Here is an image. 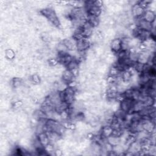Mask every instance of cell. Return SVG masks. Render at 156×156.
Instances as JSON below:
<instances>
[{"mask_svg":"<svg viewBox=\"0 0 156 156\" xmlns=\"http://www.w3.org/2000/svg\"><path fill=\"white\" fill-rule=\"evenodd\" d=\"M142 18L145 21H148L149 23H153L155 21V14L154 11L150 10H146L145 14H143Z\"/></svg>","mask_w":156,"mask_h":156,"instance_id":"obj_5","label":"cell"},{"mask_svg":"<svg viewBox=\"0 0 156 156\" xmlns=\"http://www.w3.org/2000/svg\"><path fill=\"white\" fill-rule=\"evenodd\" d=\"M64 155L63 150L60 148H57L54 151V155L56 156H61Z\"/></svg>","mask_w":156,"mask_h":156,"instance_id":"obj_15","label":"cell"},{"mask_svg":"<svg viewBox=\"0 0 156 156\" xmlns=\"http://www.w3.org/2000/svg\"><path fill=\"white\" fill-rule=\"evenodd\" d=\"M93 4L94 6H96L98 8L102 9V7L104 6L103 4V1H100V0H97V1H94Z\"/></svg>","mask_w":156,"mask_h":156,"instance_id":"obj_16","label":"cell"},{"mask_svg":"<svg viewBox=\"0 0 156 156\" xmlns=\"http://www.w3.org/2000/svg\"><path fill=\"white\" fill-rule=\"evenodd\" d=\"M110 47L113 53H117L119 51L121 50V40L119 37H115L114 39H112L110 44Z\"/></svg>","mask_w":156,"mask_h":156,"instance_id":"obj_4","label":"cell"},{"mask_svg":"<svg viewBox=\"0 0 156 156\" xmlns=\"http://www.w3.org/2000/svg\"><path fill=\"white\" fill-rule=\"evenodd\" d=\"M121 72L119 71V70L116 67L113 65L109 68V76H110L112 77H117L121 74Z\"/></svg>","mask_w":156,"mask_h":156,"instance_id":"obj_12","label":"cell"},{"mask_svg":"<svg viewBox=\"0 0 156 156\" xmlns=\"http://www.w3.org/2000/svg\"><path fill=\"white\" fill-rule=\"evenodd\" d=\"M11 86L14 88L18 89L23 85V80L20 77H14L11 79Z\"/></svg>","mask_w":156,"mask_h":156,"instance_id":"obj_8","label":"cell"},{"mask_svg":"<svg viewBox=\"0 0 156 156\" xmlns=\"http://www.w3.org/2000/svg\"><path fill=\"white\" fill-rule=\"evenodd\" d=\"M76 79L77 77H74L72 72L67 69H65L62 73V81L67 85L73 81H76Z\"/></svg>","mask_w":156,"mask_h":156,"instance_id":"obj_3","label":"cell"},{"mask_svg":"<svg viewBox=\"0 0 156 156\" xmlns=\"http://www.w3.org/2000/svg\"><path fill=\"white\" fill-rule=\"evenodd\" d=\"M131 77L132 75L127 70L121 72V77H122V79L124 81H130L131 79Z\"/></svg>","mask_w":156,"mask_h":156,"instance_id":"obj_14","label":"cell"},{"mask_svg":"<svg viewBox=\"0 0 156 156\" xmlns=\"http://www.w3.org/2000/svg\"><path fill=\"white\" fill-rule=\"evenodd\" d=\"M56 49L57 53H68V50L65 46V45L63 43L62 41H60L59 43H57V46H56Z\"/></svg>","mask_w":156,"mask_h":156,"instance_id":"obj_11","label":"cell"},{"mask_svg":"<svg viewBox=\"0 0 156 156\" xmlns=\"http://www.w3.org/2000/svg\"><path fill=\"white\" fill-rule=\"evenodd\" d=\"M4 53H5V57L7 59L9 60L10 61L11 60H13L14 59H15L16 56H15V51L12 48L6 49L4 51Z\"/></svg>","mask_w":156,"mask_h":156,"instance_id":"obj_10","label":"cell"},{"mask_svg":"<svg viewBox=\"0 0 156 156\" xmlns=\"http://www.w3.org/2000/svg\"><path fill=\"white\" fill-rule=\"evenodd\" d=\"M107 141L113 146H117L120 144V137L110 135L107 138Z\"/></svg>","mask_w":156,"mask_h":156,"instance_id":"obj_9","label":"cell"},{"mask_svg":"<svg viewBox=\"0 0 156 156\" xmlns=\"http://www.w3.org/2000/svg\"><path fill=\"white\" fill-rule=\"evenodd\" d=\"M145 10H144L143 9L138 5V3L134 6H132L131 9V15L134 18H142L145 14Z\"/></svg>","mask_w":156,"mask_h":156,"instance_id":"obj_2","label":"cell"},{"mask_svg":"<svg viewBox=\"0 0 156 156\" xmlns=\"http://www.w3.org/2000/svg\"><path fill=\"white\" fill-rule=\"evenodd\" d=\"M37 137L39 138V140H40V142H41V143L42 144V145L44 147L46 146L47 145H48L50 143L49 138H48L46 132H43V133L38 135Z\"/></svg>","mask_w":156,"mask_h":156,"instance_id":"obj_7","label":"cell"},{"mask_svg":"<svg viewBox=\"0 0 156 156\" xmlns=\"http://www.w3.org/2000/svg\"><path fill=\"white\" fill-rule=\"evenodd\" d=\"M87 21L92 26V27L95 28L100 24V20L99 17L95 16L93 15H88L87 19Z\"/></svg>","mask_w":156,"mask_h":156,"instance_id":"obj_6","label":"cell"},{"mask_svg":"<svg viewBox=\"0 0 156 156\" xmlns=\"http://www.w3.org/2000/svg\"><path fill=\"white\" fill-rule=\"evenodd\" d=\"M134 101L131 99L126 98L120 103V109L126 113H129L133 106Z\"/></svg>","mask_w":156,"mask_h":156,"instance_id":"obj_1","label":"cell"},{"mask_svg":"<svg viewBox=\"0 0 156 156\" xmlns=\"http://www.w3.org/2000/svg\"><path fill=\"white\" fill-rule=\"evenodd\" d=\"M31 80L34 85H37L41 82V77L39 74H34L31 75Z\"/></svg>","mask_w":156,"mask_h":156,"instance_id":"obj_13","label":"cell"}]
</instances>
